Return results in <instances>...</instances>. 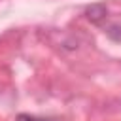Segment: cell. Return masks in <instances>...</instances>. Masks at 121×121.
Listing matches in <instances>:
<instances>
[{
    "label": "cell",
    "mask_w": 121,
    "mask_h": 121,
    "mask_svg": "<svg viewBox=\"0 0 121 121\" xmlns=\"http://www.w3.org/2000/svg\"><path fill=\"white\" fill-rule=\"evenodd\" d=\"M15 121H51V119H43V117H36V115H28V113H21L17 115Z\"/></svg>",
    "instance_id": "1"
}]
</instances>
